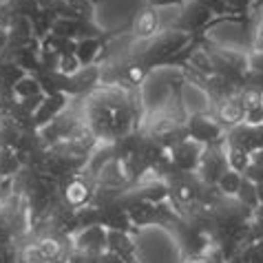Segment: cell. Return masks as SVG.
<instances>
[{
    "instance_id": "cell-27",
    "label": "cell",
    "mask_w": 263,
    "mask_h": 263,
    "mask_svg": "<svg viewBox=\"0 0 263 263\" xmlns=\"http://www.w3.org/2000/svg\"><path fill=\"white\" fill-rule=\"evenodd\" d=\"M250 58V71L263 73V53H248Z\"/></svg>"
},
{
    "instance_id": "cell-20",
    "label": "cell",
    "mask_w": 263,
    "mask_h": 263,
    "mask_svg": "<svg viewBox=\"0 0 263 263\" xmlns=\"http://www.w3.org/2000/svg\"><path fill=\"white\" fill-rule=\"evenodd\" d=\"M82 69V62L78 60V55L76 53H69V55H62V58H58V64H55V71L53 73H60V76H76V73Z\"/></svg>"
},
{
    "instance_id": "cell-16",
    "label": "cell",
    "mask_w": 263,
    "mask_h": 263,
    "mask_svg": "<svg viewBox=\"0 0 263 263\" xmlns=\"http://www.w3.org/2000/svg\"><path fill=\"white\" fill-rule=\"evenodd\" d=\"M226 159H228V168L235 171L239 175H243L248 171V166L252 164V155L248 153L246 148L241 146H235V144H228L226 142Z\"/></svg>"
},
{
    "instance_id": "cell-21",
    "label": "cell",
    "mask_w": 263,
    "mask_h": 263,
    "mask_svg": "<svg viewBox=\"0 0 263 263\" xmlns=\"http://www.w3.org/2000/svg\"><path fill=\"white\" fill-rule=\"evenodd\" d=\"M20 13H16V7H13L9 0L7 3H0V29H5V31H11V27L16 25Z\"/></svg>"
},
{
    "instance_id": "cell-7",
    "label": "cell",
    "mask_w": 263,
    "mask_h": 263,
    "mask_svg": "<svg viewBox=\"0 0 263 263\" xmlns=\"http://www.w3.org/2000/svg\"><path fill=\"white\" fill-rule=\"evenodd\" d=\"M164 31V23H162V16H159V9H153V7H144L135 13L133 23H130V35L133 40H153L155 35H159Z\"/></svg>"
},
{
    "instance_id": "cell-2",
    "label": "cell",
    "mask_w": 263,
    "mask_h": 263,
    "mask_svg": "<svg viewBox=\"0 0 263 263\" xmlns=\"http://www.w3.org/2000/svg\"><path fill=\"white\" fill-rule=\"evenodd\" d=\"M217 23H221V18H215L213 11L206 9L203 5L188 0V3L179 9V18L173 23V29H179V31L195 35L199 31H206L208 27H213ZM226 23H232V20H226Z\"/></svg>"
},
{
    "instance_id": "cell-29",
    "label": "cell",
    "mask_w": 263,
    "mask_h": 263,
    "mask_svg": "<svg viewBox=\"0 0 263 263\" xmlns=\"http://www.w3.org/2000/svg\"><path fill=\"white\" fill-rule=\"evenodd\" d=\"M252 162H254V164H259V166H263V148L257 151V153H252Z\"/></svg>"
},
{
    "instance_id": "cell-3",
    "label": "cell",
    "mask_w": 263,
    "mask_h": 263,
    "mask_svg": "<svg viewBox=\"0 0 263 263\" xmlns=\"http://www.w3.org/2000/svg\"><path fill=\"white\" fill-rule=\"evenodd\" d=\"M186 130H188V137L199 142L201 146L221 144L226 140V128L217 122L213 113L191 115V118L186 120Z\"/></svg>"
},
{
    "instance_id": "cell-13",
    "label": "cell",
    "mask_w": 263,
    "mask_h": 263,
    "mask_svg": "<svg viewBox=\"0 0 263 263\" xmlns=\"http://www.w3.org/2000/svg\"><path fill=\"white\" fill-rule=\"evenodd\" d=\"M40 53L42 55H53V58H62L69 53H76V40L62 38V35L49 33L40 40Z\"/></svg>"
},
{
    "instance_id": "cell-28",
    "label": "cell",
    "mask_w": 263,
    "mask_h": 263,
    "mask_svg": "<svg viewBox=\"0 0 263 263\" xmlns=\"http://www.w3.org/2000/svg\"><path fill=\"white\" fill-rule=\"evenodd\" d=\"M9 45H11V35H9V31L0 29V51H5Z\"/></svg>"
},
{
    "instance_id": "cell-23",
    "label": "cell",
    "mask_w": 263,
    "mask_h": 263,
    "mask_svg": "<svg viewBox=\"0 0 263 263\" xmlns=\"http://www.w3.org/2000/svg\"><path fill=\"white\" fill-rule=\"evenodd\" d=\"M20 263H47V259L42 257L38 243H29L20 250Z\"/></svg>"
},
{
    "instance_id": "cell-17",
    "label": "cell",
    "mask_w": 263,
    "mask_h": 263,
    "mask_svg": "<svg viewBox=\"0 0 263 263\" xmlns=\"http://www.w3.org/2000/svg\"><path fill=\"white\" fill-rule=\"evenodd\" d=\"M241 181H243V175H239V173H235V171H230V168H228V171L219 177L215 188L219 191V195L226 197V199H235L237 193H239Z\"/></svg>"
},
{
    "instance_id": "cell-11",
    "label": "cell",
    "mask_w": 263,
    "mask_h": 263,
    "mask_svg": "<svg viewBox=\"0 0 263 263\" xmlns=\"http://www.w3.org/2000/svg\"><path fill=\"white\" fill-rule=\"evenodd\" d=\"M23 140V126L9 111H0V146L7 148H20Z\"/></svg>"
},
{
    "instance_id": "cell-24",
    "label": "cell",
    "mask_w": 263,
    "mask_h": 263,
    "mask_svg": "<svg viewBox=\"0 0 263 263\" xmlns=\"http://www.w3.org/2000/svg\"><path fill=\"white\" fill-rule=\"evenodd\" d=\"M250 53H263V18H259L257 29H254V33H252Z\"/></svg>"
},
{
    "instance_id": "cell-6",
    "label": "cell",
    "mask_w": 263,
    "mask_h": 263,
    "mask_svg": "<svg viewBox=\"0 0 263 263\" xmlns=\"http://www.w3.org/2000/svg\"><path fill=\"white\" fill-rule=\"evenodd\" d=\"M203 148H206V146H201L199 142L191 140V137L184 142H179L177 146H173V148L168 151L173 168L179 173H197V168L201 164Z\"/></svg>"
},
{
    "instance_id": "cell-8",
    "label": "cell",
    "mask_w": 263,
    "mask_h": 263,
    "mask_svg": "<svg viewBox=\"0 0 263 263\" xmlns=\"http://www.w3.org/2000/svg\"><path fill=\"white\" fill-rule=\"evenodd\" d=\"M71 100L73 98L64 96V93H49V96L45 98V102L40 104V108L33 113V130L47 126V124L53 122L58 115H62L69 108Z\"/></svg>"
},
{
    "instance_id": "cell-18",
    "label": "cell",
    "mask_w": 263,
    "mask_h": 263,
    "mask_svg": "<svg viewBox=\"0 0 263 263\" xmlns=\"http://www.w3.org/2000/svg\"><path fill=\"white\" fill-rule=\"evenodd\" d=\"M38 248H40V252H42V257L47 259V263H55L58 259L62 257V250H64V246H62V241L53 237V235H45V237H40L38 241Z\"/></svg>"
},
{
    "instance_id": "cell-5",
    "label": "cell",
    "mask_w": 263,
    "mask_h": 263,
    "mask_svg": "<svg viewBox=\"0 0 263 263\" xmlns=\"http://www.w3.org/2000/svg\"><path fill=\"white\" fill-rule=\"evenodd\" d=\"M71 241H73V250L76 252L100 257V254L106 252V248H108V230L102 223L86 226V228H80V230L73 232Z\"/></svg>"
},
{
    "instance_id": "cell-1",
    "label": "cell",
    "mask_w": 263,
    "mask_h": 263,
    "mask_svg": "<svg viewBox=\"0 0 263 263\" xmlns=\"http://www.w3.org/2000/svg\"><path fill=\"white\" fill-rule=\"evenodd\" d=\"M193 40H195L193 33H186V31H179V29L166 27L164 31L159 35H155L153 40L142 42V49L133 51L130 58L140 60L142 64H146V67L153 71L157 67H166V64L171 62L177 53H181V51L191 45Z\"/></svg>"
},
{
    "instance_id": "cell-9",
    "label": "cell",
    "mask_w": 263,
    "mask_h": 263,
    "mask_svg": "<svg viewBox=\"0 0 263 263\" xmlns=\"http://www.w3.org/2000/svg\"><path fill=\"white\" fill-rule=\"evenodd\" d=\"M226 142L246 148L248 153H257L263 148V126H248V124H239V126L230 128L226 133Z\"/></svg>"
},
{
    "instance_id": "cell-31",
    "label": "cell",
    "mask_w": 263,
    "mask_h": 263,
    "mask_svg": "<svg viewBox=\"0 0 263 263\" xmlns=\"http://www.w3.org/2000/svg\"><path fill=\"white\" fill-rule=\"evenodd\" d=\"M0 3H7V0H0Z\"/></svg>"
},
{
    "instance_id": "cell-12",
    "label": "cell",
    "mask_w": 263,
    "mask_h": 263,
    "mask_svg": "<svg viewBox=\"0 0 263 263\" xmlns=\"http://www.w3.org/2000/svg\"><path fill=\"white\" fill-rule=\"evenodd\" d=\"M106 250H111L113 254L122 257L126 263H135L133 257H135V252H137V246L133 243V237H130L128 232L108 230V248H106Z\"/></svg>"
},
{
    "instance_id": "cell-4",
    "label": "cell",
    "mask_w": 263,
    "mask_h": 263,
    "mask_svg": "<svg viewBox=\"0 0 263 263\" xmlns=\"http://www.w3.org/2000/svg\"><path fill=\"white\" fill-rule=\"evenodd\" d=\"M228 171V159H226V140L221 144H213L203 148L201 164L197 168V177L206 186H217L219 177Z\"/></svg>"
},
{
    "instance_id": "cell-10",
    "label": "cell",
    "mask_w": 263,
    "mask_h": 263,
    "mask_svg": "<svg viewBox=\"0 0 263 263\" xmlns=\"http://www.w3.org/2000/svg\"><path fill=\"white\" fill-rule=\"evenodd\" d=\"M213 115L226 128V133H228L230 128L239 126V124H243L246 111H243V104H241V100H239V93L232 96V98H226L221 102H217V104L213 106Z\"/></svg>"
},
{
    "instance_id": "cell-30",
    "label": "cell",
    "mask_w": 263,
    "mask_h": 263,
    "mask_svg": "<svg viewBox=\"0 0 263 263\" xmlns=\"http://www.w3.org/2000/svg\"><path fill=\"white\" fill-rule=\"evenodd\" d=\"M257 197H259V206H263V184H257Z\"/></svg>"
},
{
    "instance_id": "cell-26",
    "label": "cell",
    "mask_w": 263,
    "mask_h": 263,
    "mask_svg": "<svg viewBox=\"0 0 263 263\" xmlns=\"http://www.w3.org/2000/svg\"><path fill=\"white\" fill-rule=\"evenodd\" d=\"M146 3H148V7H153V9H171V7L181 9V7L186 5V0H146Z\"/></svg>"
},
{
    "instance_id": "cell-19",
    "label": "cell",
    "mask_w": 263,
    "mask_h": 263,
    "mask_svg": "<svg viewBox=\"0 0 263 263\" xmlns=\"http://www.w3.org/2000/svg\"><path fill=\"white\" fill-rule=\"evenodd\" d=\"M235 199L241 203L243 208H248V210H257L259 208V197H257V184H252L250 179H246L243 177V181H241V186H239V193H237V197Z\"/></svg>"
},
{
    "instance_id": "cell-15",
    "label": "cell",
    "mask_w": 263,
    "mask_h": 263,
    "mask_svg": "<svg viewBox=\"0 0 263 263\" xmlns=\"http://www.w3.org/2000/svg\"><path fill=\"white\" fill-rule=\"evenodd\" d=\"M102 38H82L76 42V55L82 62V67H93L96 60L102 55Z\"/></svg>"
},
{
    "instance_id": "cell-14",
    "label": "cell",
    "mask_w": 263,
    "mask_h": 263,
    "mask_svg": "<svg viewBox=\"0 0 263 263\" xmlns=\"http://www.w3.org/2000/svg\"><path fill=\"white\" fill-rule=\"evenodd\" d=\"M11 96H13V102H25V100L45 96V89H42V82H40L38 76H31V73H27L25 78H20L18 82L13 84Z\"/></svg>"
},
{
    "instance_id": "cell-22",
    "label": "cell",
    "mask_w": 263,
    "mask_h": 263,
    "mask_svg": "<svg viewBox=\"0 0 263 263\" xmlns=\"http://www.w3.org/2000/svg\"><path fill=\"white\" fill-rule=\"evenodd\" d=\"M80 18L91 20L93 18V9H96V0H64Z\"/></svg>"
},
{
    "instance_id": "cell-25",
    "label": "cell",
    "mask_w": 263,
    "mask_h": 263,
    "mask_svg": "<svg viewBox=\"0 0 263 263\" xmlns=\"http://www.w3.org/2000/svg\"><path fill=\"white\" fill-rule=\"evenodd\" d=\"M243 177L246 179H250L252 184H263V166H259V164H250L248 166V171L243 173Z\"/></svg>"
}]
</instances>
